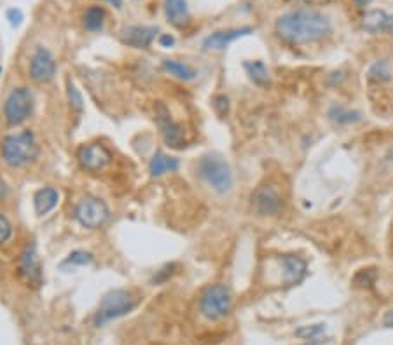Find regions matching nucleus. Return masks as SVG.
Masks as SVG:
<instances>
[{
    "label": "nucleus",
    "mask_w": 393,
    "mask_h": 345,
    "mask_svg": "<svg viewBox=\"0 0 393 345\" xmlns=\"http://www.w3.org/2000/svg\"><path fill=\"white\" fill-rule=\"evenodd\" d=\"M369 79L372 82H383L390 79V67L386 61H376L369 69Z\"/></svg>",
    "instance_id": "nucleus-26"
},
{
    "label": "nucleus",
    "mask_w": 393,
    "mask_h": 345,
    "mask_svg": "<svg viewBox=\"0 0 393 345\" xmlns=\"http://www.w3.org/2000/svg\"><path fill=\"white\" fill-rule=\"evenodd\" d=\"M304 345H318V344H315V342H309V344H304Z\"/></svg>",
    "instance_id": "nucleus-38"
},
{
    "label": "nucleus",
    "mask_w": 393,
    "mask_h": 345,
    "mask_svg": "<svg viewBox=\"0 0 393 345\" xmlns=\"http://www.w3.org/2000/svg\"><path fill=\"white\" fill-rule=\"evenodd\" d=\"M250 202H252V209L259 217H275L283 209L282 193H280L278 187L271 185V183L257 187L250 198Z\"/></svg>",
    "instance_id": "nucleus-9"
},
{
    "label": "nucleus",
    "mask_w": 393,
    "mask_h": 345,
    "mask_svg": "<svg viewBox=\"0 0 393 345\" xmlns=\"http://www.w3.org/2000/svg\"><path fill=\"white\" fill-rule=\"evenodd\" d=\"M0 154L4 163L11 167H23L34 163L38 156L34 131L25 129L21 133L8 134L0 145Z\"/></svg>",
    "instance_id": "nucleus-2"
},
{
    "label": "nucleus",
    "mask_w": 393,
    "mask_h": 345,
    "mask_svg": "<svg viewBox=\"0 0 393 345\" xmlns=\"http://www.w3.org/2000/svg\"><path fill=\"white\" fill-rule=\"evenodd\" d=\"M154 112H156V124L159 128V133L163 136L164 143L168 145L170 148H183L186 147V134H183L182 126L177 124L172 119L168 106L164 105L163 102H157L154 106Z\"/></svg>",
    "instance_id": "nucleus-8"
},
{
    "label": "nucleus",
    "mask_w": 393,
    "mask_h": 345,
    "mask_svg": "<svg viewBox=\"0 0 393 345\" xmlns=\"http://www.w3.org/2000/svg\"><path fill=\"white\" fill-rule=\"evenodd\" d=\"M330 19L313 9H295L276 19L275 30L289 44H308L324 38L330 32Z\"/></svg>",
    "instance_id": "nucleus-1"
},
{
    "label": "nucleus",
    "mask_w": 393,
    "mask_h": 345,
    "mask_svg": "<svg viewBox=\"0 0 393 345\" xmlns=\"http://www.w3.org/2000/svg\"><path fill=\"white\" fill-rule=\"evenodd\" d=\"M156 27H142V25H135V27H128L122 30L121 40L126 46L135 47V49H147L153 44L157 34Z\"/></svg>",
    "instance_id": "nucleus-13"
},
{
    "label": "nucleus",
    "mask_w": 393,
    "mask_h": 345,
    "mask_svg": "<svg viewBox=\"0 0 393 345\" xmlns=\"http://www.w3.org/2000/svg\"><path fill=\"white\" fill-rule=\"evenodd\" d=\"M388 18L390 14H386L381 9H372V11H367L362 18V28L367 34H381L386 32L388 27Z\"/></svg>",
    "instance_id": "nucleus-19"
},
{
    "label": "nucleus",
    "mask_w": 393,
    "mask_h": 345,
    "mask_svg": "<svg viewBox=\"0 0 393 345\" xmlns=\"http://www.w3.org/2000/svg\"><path fill=\"white\" fill-rule=\"evenodd\" d=\"M93 263V254L89 251H82V250H77L74 253H70L69 257L63 260L61 265L63 267H86V265H91Z\"/></svg>",
    "instance_id": "nucleus-24"
},
{
    "label": "nucleus",
    "mask_w": 393,
    "mask_h": 345,
    "mask_svg": "<svg viewBox=\"0 0 393 345\" xmlns=\"http://www.w3.org/2000/svg\"><path fill=\"white\" fill-rule=\"evenodd\" d=\"M56 75V60L46 47L38 46L30 60V77L34 82L46 84Z\"/></svg>",
    "instance_id": "nucleus-11"
},
{
    "label": "nucleus",
    "mask_w": 393,
    "mask_h": 345,
    "mask_svg": "<svg viewBox=\"0 0 393 345\" xmlns=\"http://www.w3.org/2000/svg\"><path fill=\"white\" fill-rule=\"evenodd\" d=\"M77 160L80 167L89 173H100L112 163V152L103 143H88L77 150Z\"/></svg>",
    "instance_id": "nucleus-10"
},
{
    "label": "nucleus",
    "mask_w": 393,
    "mask_h": 345,
    "mask_svg": "<svg viewBox=\"0 0 393 345\" xmlns=\"http://www.w3.org/2000/svg\"><path fill=\"white\" fill-rule=\"evenodd\" d=\"M214 108L221 117H224L229 112V98L225 95H218L214 98Z\"/></svg>",
    "instance_id": "nucleus-29"
},
{
    "label": "nucleus",
    "mask_w": 393,
    "mask_h": 345,
    "mask_svg": "<svg viewBox=\"0 0 393 345\" xmlns=\"http://www.w3.org/2000/svg\"><path fill=\"white\" fill-rule=\"evenodd\" d=\"M198 173L217 193L229 192L233 187V171L222 157L206 154L199 159Z\"/></svg>",
    "instance_id": "nucleus-5"
},
{
    "label": "nucleus",
    "mask_w": 393,
    "mask_h": 345,
    "mask_svg": "<svg viewBox=\"0 0 393 345\" xmlns=\"http://www.w3.org/2000/svg\"><path fill=\"white\" fill-rule=\"evenodd\" d=\"M137 307V296L128 289H112L107 295H103L98 305V311L93 316V324L96 328L130 314Z\"/></svg>",
    "instance_id": "nucleus-3"
},
{
    "label": "nucleus",
    "mask_w": 393,
    "mask_h": 345,
    "mask_svg": "<svg viewBox=\"0 0 393 345\" xmlns=\"http://www.w3.org/2000/svg\"><path fill=\"white\" fill-rule=\"evenodd\" d=\"M372 0H355L357 8H366V5H369Z\"/></svg>",
    "instance_id": "nucleus-36"
},
{
    "label": "nucleus",
    "mask_w": 393,
    "mask_h": 345,
    "mask_svg": "<svg viewBox=\"0 0 393 345\" xmlns=\"http://www.w3.org/2000/svg\"><path fill=\"white\" fill-rule=\"evenodd\" d=\"M74 217L79 222V225L89 228V230H95V228H100L102 225L107 224V220L111 218V209L105 201L88 195V198H82L77 202L76 209H74Z\"/></svg>",
    "instance_id": "nucleus-7"
},
{
    "label": "nucleus",
    "mask_w": 393,
    "mask_h": 345,
    "mask_svg": "<svg viewBox=\"0 0 393 345\" xmlns=\"http://www.w3.org/2000/svg\"><path fill=\"white\" fill-rule=\"evenodd\" d=\"M159 46L161 47H173L175 46V37L170 34H163L159 37Z\"/></svg>",
    "instance_id": "nucleus-32"
},
{
    "label": "nucleus",
    "mask_w": 393,
    "mask_h": 345,
    "mask_svg": "<svg viewBox=\"0 0 393 345\" xmlns=\"http://www.w3.org/2000/svg\"><path fill=\"white\" fill-rule=\"evenodd\" d=\"M180 167V160L177 157L168 156L164 152H156L149 163V173L154 178L166 175V173H173Z\"/></svg>",
    "instance_id": "nucleus-18"
},
{
    "label": "nucleus",
    "mask_w": 393,
    "mask_h": 345,
    "mask_svg": "<svg viewBox=\"0 0 393 345\" xmlns=\"http://www.w3.org/2000/svg\"><path fill=\"white\" fill-rule=\"evenodd\" d=\"M19 274L30 285L38 286L41 281H43V270H41V262H38L34 244L25 248V251L21 253V258H19Z\"/></svg>",
    "instance_id": "nucleus-12"
},
{
    "label": "nucleus",
    "mask_w": 393,
    "mask_h": 345,
    "mask_svg": "<svg viewBox=\"0 0 393 345\" xmlns=\"http://www.w3.org/2000/svg\"><path fill=\"white\" fill-rule=\"evenodd\" d=\"M278 262L283 269V277H285L287 286L299 285L304 279L308 265H306L302 258L294 257V254H283V257L278 258Z\"/></svg>",
    "instance_id": "nucleus-15"
},
{
    "label": "nucleus",
    "mask_w": 393,
    "mask_h": 345,
    "mask_svg": "<svg viewBox=\"0 0 393 345\" xmlns=\"http://www.w3.org/2000/svg\"><path fill=\"white\" fill-rule=\"evenodd\" d=\"M166 19L177 28L188 27L191 23V11L186 0H166L164 2Z\"/></svg>",
    "instance_id": "nucleus-16"
},
{
    "label": "nucleus",
    "mask_w": 393,
    "mask_h": 345,
    "mask_svg": "<svg viewBox=\"0 0 393 345\" xmlns=\"http://www.w3.org/2000/svg\"><path fill=\"white\" fill-rule=\"evenodd\" d=\"M67 96H69V103L72 106V110L76 112H82L85 110V99H82V95L77 89L76 84L72 82V79L67 80Z\"/></svg>",
    "instance_id": "nucleus-25"
},
{
    "label": "nucleus",
    "mask_w": 393,
    "mask_h": 345,
    "mask_svg": "<svg viewBox=\"0 0 393 345\" xmlns=\"http://www.w3.org/2000/svg\"><path fill=\"white\" fill-rule=\"evenodd\" d=\"M11 237H12L11 222L8 220V217H5V215H2V213H0V244L8 243Z\"/></svg>",
    "instance_id": "nucleus-28"
},
{
    "label": "nucleus",
    "mask_w": 393,
    "mask_h": 345,
    "mask_svg": "<svg viewBox=\"0 0 393 345\" xmlns=\"http://www.w3.org/2000/svg\"><path fill=\"white\" fill-rule=\"evenodd\" d=\"M243 67L245 70H247V75L250 77V80H252L254 84H257V86H260V88L267 86L269 80H271V77H269V70H267V67L260 60L245 61Z\"/></svg>",
    "instance_id": "nucleus-21"
},
{
    "label": "nucleus",
    "mask_w": 393,
    "mask_h": 345,
    "mask_svg": "<svg viewBox=\"0 0 393 345\" xmlns=\"http://www.w3.org/2000/svg\"><path fill=\"white\" fill-rule=\"evenodd\" d=\"M294 2H301V4H313V2H320V0H294Z\"/></svg>",
    "instance_id": "nucleus-37"
},
{
    "label": "nucleus",
    "mask_w": 393,
    "mask_h": 345,
    "mask_svg": "<svg viewBox=\"0 0 393 345\" xmlns=\"http://www.w3.org/2000/svg\"><path fill=\"white\" fill-rule=\"evenodd\" d=\"M325 333H327V326L324 322H318V324H309V326H301L299 330H295V337L302 338V340L315 342V344H320L324 340Z\"/></svg>",
    "instance_id": "nucleus-23"
},
{
    "label": "nucleus",
    "mask_w": 393,
    "mask_h": 345,
    "mask_svg": "<svg viewBox=\"0 0 393 345\" xmlns=\"http://www.w3.org/2000/svg\"><path fill=\"white\" fill-rule=\"evenodd\" d=\"M34 93L28 88H16L4 102V117L11 128L21 126L34 114Z\"/></svg>",
    "instance_id": "nucleus-6"
},
{
    "label": "nucleus",
    "mask_w": 393,
    "mask_h": 345,
    "mask_svg": "<svg viewBox=\"0 0 393 345\" xmlns=\"http://www.w3.org/2000/svg\"><path fill=\"white\" fill-rule=\"evenodd\" d=\"M103 2H107V4L114 5V8H117V9L122 8V0H103Z\"/></svg>",
    "instance_id": "nucleus-34"
},
{
    "label": "nucleus",
    "mask_w": 393,
    "mask_h": 345,
    "mask_svg": "<svg viewBox=\"0 0 393 345\" xmlns=\"http://www.w3.org/2000/svg\"><path fill=\"white\" fill-rule=\"evenodd\" d=\"M173 272H175V265H173V263H168V265H164L163 269L157 270L156 276L153 277V283H156V285H159V283H164L170 276H172Z\"/></svg>",
    "instance_id": "nucleus-30"
},
{
    "label": "nucleus",
    "mask_w": 393,
    "mask_h": 345,
    "mask_svg": "<svg viewBox=\"0 0 393 345\" xmlns=\"http://www.w3.org/2000/svg\"><path fill=\"white\" fill-rule=\"evenodd\" d=\"M233 311V295L225 285H212L199 296V312L208 321H221Z\"/></svg>",
    "instance_id": "nucleus-4"
},
{
    "label": "nucleus",
    "mask_w": 393,
    "mask_h": 345,
    "mask_svg": "<svg viewBox=\"0 0 393 345\" xmlns=\"http://www.w3.org/2000/svg\"><path fill=\"white\" fill-rule=\"evenodd\" d=\"M252 34V28H233V30H218L210 34L208 37L203 40V49L205 51H222L229 46L231 42H234L236 38L243 37V35Z\"/></svg>",
    "instance_id": "nucleus-14"
},
{
    "label": "nucleus",
    "mask_w": 393,
    "mask_h": 345,
    "mask_svg": "<svg viewBox=\"0 0 393 345\" xmlns=\"http://www.w3.org/2000/svg\"><path fill=\"white\" fill-rule=\"evenodd\" d=\"M163 70L175 79L183 80V82H191L198 75V72L192 67L179 60H163Z\"/></svg>",
    "instance_id": "nucleus-20"
},
{
    "label": "nucleus",
    "mask_w": 393,
    "mask_h": 345,
    "mask_svg": "<svg viewBox=\"0 0 393 345\" xmlns=\"http://www.w3.org/2000/svg\"><path fill=\"white\" fill-rule=\"evenodd\" d=\"M328 115H330V119L334 122H339V124H348V122H355L360 119V114H357V112H344L339 106H334Z\"/></svg>",
    "instance_id": "nucleus-27"
},
{
    "label": "nucleus",
    "mask_w": 393,
    "mask_h": 345,
    "mask_svg": "<svg viewBox=\"0 0 393 345\" xmlns=\"http://www.w3.org/2000/svg\"><path fill=\"white\" fill-rule=\"evenodd\" d=\"M85 27L89 32H100L105 25V11L100 5H91L88 11L85 12Z\"/></svg>",
    "instance_id": "nucleus-22"
},
{
    "label": "nucleus",
    "mask_w": 393,
    "mask_h": 345,
    "mask_svg": "<svg viewBox=\"0 0 393 345\" xmlns=\"http://www.w3.org/2000/svg\"><path fill=\"white\" fill-rule=\"evenodd\" d=\"M383 326H385V328H393V309H392V311L386 312L385 316H383Z\"/></svg>",
    "instance_id": "nucleus-33"
},
{
    "label": "nucleus",
    "mask_w": 393,
    "mask_h": 345,
    "mask_svg": "<svg viewBox=\"0 0 393 345\" xmlns=\"http://www.w3.org/2000/svg\"><path fill=\"white\" fill-rule=\"evenodd\" d=\"M5 18H8L9 25H11L12 28L19 27L21 25V21H23V12H21V9H9L8 14H5Z\"/></svg>",
    "instance_id": "nucleus-31"
},
{
    "label": "nucleus",
    "mask_w": 393,
    "mask_h": 345,
    "mask_svg": "<svg viewBox=\"0 0 393 345\" xmlns=\"http://www.w3.org/2000/svg\"><path fill=\"white\" fill-rule=\"evenodd\" d=\"M60 201V192L54 187H44L37 190L34 195V208L38 217H44L47 213L53 211Z\"/></svg>",
    "instance_id": "nucleus-17"
},
{
    "label": "nucleus",
    "mask_w": 393,
    "mask_h": 345,
    "mask_svg": "<svg viewBox=\"0 0 393 345\" xmlns=\"http://www.w3.org/2000/svg\"><path fill=\"white\" fill-rule=\"evenodd\" d=\"M386 34L393 35V16L388 18V27H386Z\"/></svg>",
    "instance_id": "nucleus-35"
}]
</instances>
